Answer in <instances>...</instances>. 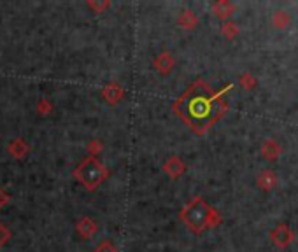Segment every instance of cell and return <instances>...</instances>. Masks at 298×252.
<instances>
[{"label": "cell", "instance_id": "obj_6", "mask_svg": "<svg viewBox=\"0 0 298 252\" xmlns=\"http://www.w3.org/2000/svg\"><path fill=\"white\" fill-rule=\"evenodd\" d=\"M155 67L158 69L160 74H167L170 72V69L174 67V60L172 56L169 55V53H162V55L158 56V58L155 60Z\"/></svg>", "mask_w": 298, "mask_h": 252}, {"label": "cell", "instance_id": "obj_5", "mask_svg": "<svg viewBox=\"0 0 298 252\" xmlns=\"http://www.w3.org/2000/svg\"><path fill=\"white\" fill-rule=\"evenodd\" d=\"M28 144L23 140V138H14L13 142L9 144V152L14 156V158H23L25 154L28 152Z\"/></svg>", "mask_w": 298, "mask_h": 252}, {"label": "cell", "instance_id": "obj_2", "mask_svg": "<svg viewBox=\"0 0 298 252\" xmlns=\"http://www.w3.org/2000/svg\"><path fill=\"white\" fill-rule=\"evenodd\" d=\"M181 219L184 221V224L195 233L204 231L207 226H214V210L205 203L202 198H193L186 207L181 212Z\"/></svg>", "mask_w": 298, "mask_h": 252}, {"label": "cell", "instance_id": "obj_4", "mask_svg": "<svg viewBox=\"0 0 298 252\" xmlns=\"http://www.w3.org/2000/svg\"><path fill=\"white\" fill-rule=\"evenodd\" d=\"M77 231L81 233L83 238H90L95 231H97V224H95L93 219L90 217H83L79 222H77Z\"/></svg>", "mask_w": 298, "mask_h": 252}, {"label": "cell", "instance_id": "obj_1", "mask_svg": "<svg viewBox=\"0 0 298 252\" xmlns=\"http://www.w3.org/2000/svg\"><path fill=\"white\" fill-rule=\"evenodd\" d=\"M223 104L202 81L195 83L179 100L174 104V111L186 125L202 133L221 114Z\"/></svg>", "mask_w": 298, "mask_h": 252}, {"label": "cell", "instance_id": "obj_9", "mask_svg": "<svg viewBox=\"0 0 298 252\" xmlns=\"http://www.w3.org/2000/svg\"><path fill=\"white\" fill-rule=\"evenodd\" d=\"M214 11L218 13L219 18H226L230 14V11H232V6H228V4H225V2H219L214 6Z\"/></svg>", "mask_w": 298, "mask_h": 252}, {"label": "cell", "instance_id": "obj_3", "mask_svg": "<svg viewBox=\"0 0 298 252\" xmlns=\"http://www.w3.org/2000/svg\"><path fill=\"white\" fill-rule=\"evenodd\" d=\"M74 177H76L86 189L93 191L105 180V177H107V168H105L95 156H88V158L83 159V163L74 170Z\"/></svg>", "mask_w": 298, "mask_h": 252}, {"label": "cell", "instance_id": "obj_13", "mask_svg": "<svg viewBox=\"0 0 298 252\" xmlns=\"http://www.w3.org/2000/svg\"><path fill=\"white\" fill-rule=\"evenodd\" d=\"M9 200H11V198H9V194H7L6 191H2V189H0V208H2V207H6V205L9 203Z\"/></svg>", "mask_w": 298, "mask_h": 252}, {"label": "cell", "instance_id": "obj_7", "mask_svg": "<svg viewBox=\"0 0 298 252\" xmlns=\"http://www.w3.org/2000/svg\"><path fill=\"white\" fill-rule=\"evenodd\" d=\"M104 97L107 98L109 104H116V102H118L119 98L123 97V90L119 88V84L111 83V84H109V86L104 90Z\"/></svg>", "mask_w": 298, "mask_h": 252}, {"label": "cell", "instance_id": "obj_12", "mask_svg": "<svg viewBox=\"0 0 298 252\" xmlns=\"http://www.w3.org/2000/svg\"><path fill=\"white\" fill-rule=\"evenodd\" d=\"M39 111H41V114H48V111H51V105H49L48 100H41V104H39Z\"/></svg>", "mask_w": 298, "mask_h": 252}, {"label": "cell", "instance_id": "obj_10", "mask_svg": "<svg viewBox=\"0 0 298 252\" xmlns=\"http://www.w3.org/2000/svg\"><path fill=\"white\" fill-rule=\"evenodd\" d=\"M9 238H11V231L2 224V222H0V249L9 242Z\"/></svg>", "mask_w": 298, "mask_h": 252}, {"label": "cell", "instance_id": "obj_11", "mask_svg": "<svg viewBox=\"0 0 298 252\" xmlns=\"http://www.w3.org/2000/svg\"><path fill=\"white\" fill-rule=\"evenodd\" d=\"M97 252H116V247L112 245L111 242H102L100 245L97 247Z\"/></svg>", "mask_w": 298, "mask_h": 252}, {"label": "cell", "instance_id": "obj_8", "mask_svg": "<svg viewBox=\"0 0 298 252\" xmlns=\"http://www.w3.org/2000/svg\"><path fill=\"white\" fill-rule=\"evenodd\" d=\"M163 168H165V172L169 173L170 177H179L181 173L184 172V165L177 158H170L169 161L165 163Z\"/></svg>", "mask_w": 298, "mask_h": 252}]
</instances>
